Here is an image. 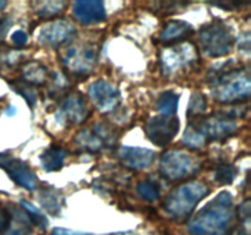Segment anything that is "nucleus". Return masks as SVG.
<instances>
[{"mask_svg":"<svg viewBox=\"0 0 251 235\" xmlns=\"http://www.w3.org/2000/svg\"><path fill=\"white\" fill-rule=\"evenodd\" d=\"M66 151L60 147H49L41 154L42 166L46 171H56L63 166L66 158Z\"/></svg>","mask_w":251,"mask_h":235,"instance_id":"obj_20","label":"nucleus"},{"mask_svg":"<svg viewBox=\"0 0 251 235\" xmlns=\"http://www.w3.org/2000/svg\"><path fill=\"white\" fill-rule=\"evenodd\" d=\"M11 24H12V21L9 19V17L6 16L0 17V42L4 41V38L6 37Z\"/></svg>","mask_w":251,"mask_h":235,"instance_id":"obj_31","label":"nucleus"},{"mask_svg":"<svg viewBox=\"0 0 251 235\" xmlns=\"http://www.w3.org/2000/svg\"><path fill=\"white\" fill-rule=\"evenodd\" d=\"M11 212L9 207L0 205V235L4 234L11 223Z\"/></svg>","mask_w":251,"mask_h":235,"instance_id":"obj_30","label":"nucleus"},{"mask_svg":"<svg viewBox=\"0 0 251 235\" xmlns=\"http://www.w3.org/2000/svg\"><path fill=\"white\" fill-rule=\"evenodd\" d=\"M76 34V28L66 20H54L42 27L39 42L48 47H59L71 42Z\"/></svg>","mask_w":251,"mask_h":235,"instance_id":"obj_11","label":"nucleus"},{"mask_svg":"<svg viewBox=\"0 0 251 235\" xmlns=\"http://www.w3.org/2000/svg\"><path fill=\"white\" fill-rule=\"evenodd\" d=\"M207 108V102H206L205 95L201 93H194L191 94L190 103H189V109H188V117L190 118H198L201 117L203 112Z\"/></svg>","mask_w":251,"mask_h":235,"instance_id":"obj_27","label":"nucleus"},{"mask_svg":"<svg viewBox=\"0 0 251 235\" xmlns=\"http://www.w3.org/2000/svg\"><path fill=\"white\" fill-rule=\"evenodd\" d=\"M27 41H28L27 33H26V32L21 31V29L14 32V34H12V42H14L16 46H19V47L25 46V44L27 43Z\"/></svg>","mask_w":251,"mask_h":235,"instance_id":"obj_32","label":"nucleus"},{"mask_svg":"<svg viewBox=\"0 0 251 235\" xmlns=\"http://www.w3.org/2000/svg\"><path fill=\"white\" fill-rule=\"evenodd\" d=\"M60 56L64 66L75 75H87L97 63V51L90 44L66 47Z\"/></svg>","mask_w":251,"mask_h":235,"instance_id":"obj_8","label":"nucleus"},{"mask_svg":"<svg viewBox=\"0 0 251 235\" xmlns=\"http://www.w3.org/2000/svg\"><path fill=\"white\" fill-rule=\"evenodd\" d=\"M10 212H11V223L9 228L2 235H29L32 229V223L29 220L28 215L26 214L24 210L17 208L15 206H10Z\"/></svg>","mask_w":251,"mask_h":235,"instance_id":"obj_18","label":"nucleus"},{"mask_svg":"<svg viewBox=\"0 0 251 235\" xmlns=\"http://www.w3.org/2000/svg\"><path fill=\"white\" fill-rule=\"evenodd\" d=\"M199 43L201 50L211 58L226 56L232 51L234 37L229 27L222 21L210 22L199 32Z\"/></svg>","mask_w":251,"mask_h":235,"instance_id":"obj_4","label":"nucleus"},{"mask_svg":"<svg viewBox=\"0 0 251 235\" xmlns=\"http://www.w3.org/2000/svg\"><path fill=\"white\" fill-rule=\"evenodd\" d=\"M69 87V80L60 72H54L53 77L50 80V85H49L48 92L51 97H56V95L61 94L66 88Z\"/></svg>","mask_w":251,"mask_h":235,"instance_id":"obj_29","label":"nucleus"},{"mask_svg":"<svg viewBox=\"0 0 251 235\" xmlns=\"http://www.w3.org/2000/svg\"><path fill=\"white\" fill-rule=\"evenodd\" d=\"M199 162L183 149H173L163 154L159 171L163 178L176 181L189 178L199 170Z\"/></svg>","mask_w":251,"mask_h":235,"instance_id":"obj_6","label":"nucleus"},{"mask_svg":"<svg viewBox=\"0 0 251 235\" xmlns=\"http://www.w3.org/2000/svg\"><path fill=\"white\" fill-rule=\"evenodd\" d=\"M66 7V2L55 0V1H37L33 2L34 14L41 19H53L60 14Z\"/></svg>","mask_w":251,"mask_h":235,"instance_id":"obj_22","label":"nucleus"},{"mask_svg":"<svg viewBox=\"0 0 251 235\" xmlns=\"http://www.w3.org/2000/svg\"><path fill=\"white\" fill-rule=\"evenodd\" d=\"M47 78V68L37 61H31L22 69V80L29 85H43Z\"/></svg>","mask_w":251,"mask_h":235,"instance_id":"obj_21","label":"nucleus"},{"mask_svg":"<svg viewBox=\"0 0 251 235\" xmlns=\"http://www.w3.org/2000/svg\"><path fill=\"white\" fill-rule=\"evenodd\" d=\"M199 59L198 50L193 44L179 43L162 53V69L167 73H174L188 65H193Z\"/></svg>","mask_w":251,"mask_h":235,"instance_id":"obj_9","label":"nucleus"},{"mask_svg":"<svg viewBox=\"0 0 251 235\" xmlns=\"http://www.w3.org/2000/svg\"><path fill=\"white\" fill-rule=\"evenodd\" d=\"M88 94L95 107L103 113L114 109L120 98L118 88L104 80H98L92 83L88 88Z\"/></svg>","mask_w":251,"mask_h":235,"instance_id":"obj_13","label":"nucleus"},{"mask_svg":"<svg viewBox=\"0 0 251 235\" xmlns=\"http://www.w3.org/2000/svg\"><path fill=\"white\" fill-rule=\"evenodd\" d=\"M156 153L151 149L141 148V147L124 146L118 151V158L125 168L140 170L146 169L153 163Z\"/></svg>","mask_w":251,"mask_h":235,"instance_id":"obj_15","label":"nucleus"},{"mask_svg":"<svg viewBox=\"0 0 251 235\" xmlns=\"http://www.w3.org/2000/svg\"><path fill=\"white\" fill-rule=\"evenodd\" d=\"M118 141V132L114 127L104 122H98L78 132L75 142L81 149L91 153L109 149Z\"/></svg>","mask_w":251,"mask_h":235,"instance_id":"obj_7","label":"nucleus"},{"mask_svg":"<svg viewBox=\"0 0 251 235\" xmlns=\"http://www.w3.org/2000/svg\"><path fill=\"white\" fill-rule=\"evenodd\" d=\"M210 188L201 181H189L174 188L166 197L163 210L173 219H186L196 206L206 197Z\"/></svg>","mask_w":251,"mask_h":235,"instance_id":"obj_3","label":"nucleus"},{"mask_svg":"<svg viewBox=\"0 0 251 235\" xmlns=\"http://www.w3.org/2000/svg\"><path fill=\"white\" fill-rule=\"evenodd\" d=\"M1 168L5 169L10 178L21 188H27L29 191H33L38 188V178H37L36 173L25 162L12 159L7 156L4 163L1 164Z\"/></svg>","mask_w":251,"mask_h":235,"instance_id":"obj_14","label":"nucleus"},{"mask_svg":"<svg viewBox=\"0 0 251 235\" xmlns=\"http://www.w3.org/2000/svg\"><path fill=\"white\" fill-rule=\"evenodd\" d=\"M234 215L232 195L223 191L191 219L189 233L191 235H228Z\"/></svg>","mask_w":251,"mask_h":235,"instance_id":"obj_1","label":"nucleus"},{"mask_svg":"<svg viewBox=\"0 0 251 235\" xmlns=\"http://www.w3.org/2000/svg\"><path fill=\"white\" fill-rule=\"evenodd\" d=\"M235 117L237 115L232 112H220L207 118H193V122L189 125L194 127L206 142L223 140L228 139L237 131Z\"/></svg>","mask_w":251,"mask_h":235,"instance_id":"obj_5","label":"nucleus"},{"mask_svg":"<svg viewBox=\"0 0 251 235\" xmlns=\"http://www.w3.org/2000/svg\"><path fill=\"white\" fill-rule=\"evenodd\" d=\"M88 114L87 104L81 93H71L64 100L59 109L58 120L65 125H77L86 120Z\"/></svg>","mask_w":251,"mask_h":235,"instance_id":"obj_12","label":"nucleus"},{"mask_svg":"<svg viewBox=\"0 0 251 235\" xmlns=\"http://www.w3.org/2000/svg\"><path fill=\"white\" fill-rule=\"evenodd\" d=\"M51 235H88V234H83V233H78V232H73V230L63 229V228H56V229L53 230Z\"/></svg>","mask_w":251,"mask_h":235,"instance_id":"obj_33","label":"nucleus"},{"mask_svg":"<svg viewBox=\"0 0 251 235\" xmlns=\"http://www.w3.org/2000/svg\"><path fill=\"white\" fill-rule=\"evenodd\" d=\"M235 176H237V169L234 165H230V164H223L220 165L215 170V179L220 184L223 185H229L234 181Z\"/></svg>","mask_w":251,"mask_h":235,"instance_id":"obj_28","label":"nucleus"},{"mask_svg":"<svg viewBox=\"0 0 251 235\" xmlns=\"http://www.w3.org/2000/svg\"><path fill=\"white\" fill-rule=\"evenodd\" d=\"M194 34V27L184 21L173 20L164 24L161 33V42L164 44H179Z\"/></svg>","mask_w":251,"mask_h":235,"instance_id":"obj_17","label":"nucleus"},{"mask_svg":"<svg viewBox=\"0 0 251 235\" xmlns=\"http://www.w3.org/2000/svg\"><path fill=\"white\" fill-rule=\"evenodd\" d=\"M179 120L176 117H154L147 121L145 132L150 141L156 146H166L179 131Z\"/></svg>","mask_w":251,"mask_h":235,"instance_id":"obj_10","label":"nucleus"},{"mask_svg":"<svg viewBox=\"0 0 251 235\" xmlns=\"http://www.w3.org/2000/svg\"><path fill=\"white\" fill-rule=\"evenodd\" d=\"M39 203L50 214H58L63 208L64 198L60 191L53 188H44L39 191Z\"/></svg>","mask_w":251,"mask_h":235,"instance_id":"obj_19","label":"nucleus"},{"mask_svg":"<svg viewBox=\"0 0 251 235\" xmlns=\"http://www.w3.org/2000/svg\"><path fill=\"white\" fill-rule=\"evenodd\" d=\"M5 6H6V1H2V0H0V10L4 9Z\"/></svg>","mask_w":251,"mask_h":235,"instance_id":"obj_34","label":"nucleus"},{"mask_svg":"<svg viewBox=\"0 0 251 235\" xmlns=\"http://www.w3.org/2000/svg\"><path fill=\"white\" fill-rule=\"evenodd\" d=\"M74 16L82 24H95L104 21L105 7L98 0H82L73 5Z\"/></svg>","mask_w":251,"mask_h":235,"instance_id":"obj_16","label":"nucleus"},{"mask_svg":"<svg viewBox=\"0 0 251 235\" xmlns=\"http://www.w3.org/2000/svg\"><path fill=\"white\" fill-rule=\"evenodd\" d=\"M21 206H22V210H24L25 212H26V214L28 215L32 224H34L41 230L47 229V227H48V219H47L46 215H44L43 213L39 212V211L37 210L31 202H28V201L22 200Z\"/></svg>","mask_w":251,"mask_h":235,"instance_id":"obj_25","label":"nucleus"},{"mask_svg":"<svg viewBox=\"0 0 251 235\" xmlns=\"http://www.w3.org/2000/svg\"><path fill=\"white\" fill-rule=\"evenodd\" d=\"M208 76L210 90L216 100L221 103H239L250 95V76L245 69L235 65L234 61H227L221 69L211 71Z\"/></svg>","mask_w":251,"mask_h":235,"instance_id":"obj_2","label":"nucleus"},{"mask_svg":"<svg viewBox=\"0 0 251 235\" xmlns=\"http://www.w3.org/2000/svg\"><path fill=\"white\" fill-rule=\"evenodd\" d=\"M179 95L173 91H167L162 93L157 102V109L163 117H173L178 110Z\"/></svg>","mask_w":251,"mask_h":235,"instance_id":"obj_23","label":"nucleus"},{"mask_svg":"<svg viewBox=\"0 0 251 235\" xmlns=\"http://www.w3.org/2000/svg\"><path fill=\"white\" fill-rule=\"evenodd\" d=\"M9 83L15 92H17L19 94H21L22 97L26 99V102L28 103L29 107H33V105L36 104L37 103V91H36V87H34L33 85H29V83L25 82L24 80L10 81Z\"/></svg>","mask_w":251,"mask_h":235,"instance_id":"obj_24","label":"nucleus"},{"mask_svg":"<svg viewBox=\"0 0 251 235\" xmlns=\"http://www.w3.org/2000/svg\"><path fill=\"white\" fill-rule=\"evenodd\" d=\"M137 193L149 202H156L161 196L158 185L151 180H142L137 184Z\"/></svg>","mask_w":251,"mask_h":235,"instance_id":"obj_26","label":"nucleus"}]
</instances>
